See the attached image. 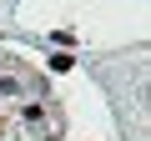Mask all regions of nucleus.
<instances>
[]
</instances>
